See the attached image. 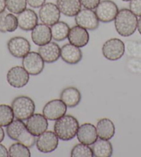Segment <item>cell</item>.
<instances>
[{"instance_id":"cell-15","label":"cell","mask_w":141,"mask_h":157,"mask_svg":"<svg viewBox=\"0 0 141 157\" xmlns=\"http://www.w3.org/2000/svg\"><path fill=\"white\" fill-rule=\"evenodd\" d=\"M96 128L93 124L84 123L79 126L77 132V139L80 143L91 145L97 140Z\"/></svg>"},{"instance_id":"cell-6","label":"cell","mask_w":141,"mask_h":157,"mask_svg":"<svg viewBox=\"0 0 141 157\" xmlns=\"http://www.w3.org/2000/svg\"><path fill=\"white\" fill-rule=\"evenodd\" d=\"M118 11V7L114 2L112 0H103L100 1L95 13L100 21L109 23L114 21Z\"/></svg>"},{"instance_id":"cell-14","label":"cell","mask_w":141,"mask_h":157,"mask_svg":"<svg viewBox=\"0 0 141 157\" xmlns=\"http://www.w3.org/2000/svg\"><path fill=\"white\" fill-rule=\"evenodd\" d=\"M26 125L30 133L35 136H39L47 130L48 123L43 114L33 113L26 120Z\"/></svg>"},{"instance_id":"cell-26","label":"cell","mask_w":141,"mask_h":157,"mask_svg":"<svg viewBox=\"0 0 141 157\" xmlns=\"http://www.w3.org/2000/svg\"><path fill=\"white\" fill-rule=\"evenodd\" d=\"M12 107L8 105H0V126L7 127L14 120Z\"/></svg>"},{"instance_id":"cell-7","label":"cell","mask_w":141,"mask_h":157,"mask_svg":"<svg viewBox=\"0 0 141 157\" xmlns=\"http://www.w3.org/2000/svg\"><path fill=\"white\" fill-rule=\"evenodd\" d=\"M10 54L16 58H23L31 51L29 40L24 37L16 36L10 38L7 43Z\"/></svg>"},{"instance_id":"cell-33","label":"cell","mask_w":141,"mask_h":157,"mask_svg":"<svg viewBox=\"0 0 141 157\" xmlns=\"http://www.w3.org/2000/svg\"><path fill=\"white\" fill-rule=\"evenodd\" d=\"M80 2L85 9L93 10L98 6L100 0H80Z\"/></svg>"},{"instance_id":"cell-3","label":"cell","mask_w":141,"mask_h":157,"mask_svg":"<svg viewBox=\"0 0 141 157\" xmlns=\"http://www.w3.org/2000/svg\"><path fill=\"white\" fill-rule=\"evenodd\" d=\"M6 133L10 139L21 143L29 148L35 144V136L30 133L23 121L16 119L6 127Z\"/></svg>"},{"instance_id":"cell-13","label":"cell","mask_w":141,"mask_h":157,"mask_svg":"<svg viewBox=\"0 0 141 157\" xmlns=\"http://www.w3.org/2000/svg\"><path fill=\"white\" fill-rule=\"evenodd\" d=\"M61 12L58 6L52 2L45 3L40 7L39 10V17L43 24L51 26L59 21Z\"/></svg>"},{"instance_id":"cell-17","label":"cell","mask_w":141,"mask_h":157,"mask_svg":"<svg viewBox=\"0 0 141 157\" xmlns=\"http://www.w3.org/2000/svg\"><path fill=\"white\" fill-rule=\"evenodd\" d=\"M17 17L18 27L24 31H32L38 24V16L32 9H26Z\"/></svg>"},{"instance_id":"cell-2","label":"cell","mask_w":141,"mask_h":157,"mask_svg":"<svg viewBox=\"0 0 141 157\" xmlns=\"http://www.w3.org/2000/svg\"><path fill=\"white\" fill-rule=\"evenodd\" d=\"M79 126V122L76 118L65 114L55 121L53 129L59 139L68 141L76 136Z\"/></svg>"},{"instance_id":"cell-11","label":"cell","mask_w":141,"mask_h":157,"mask_svg":"<svg viewBox=\"0 0 141 157\" xmlns=\"http://www.w3.org/2000/svg\"><path fill=\"white\" fill-rule=\"evenodd\" d=\"M67 107L61 100L55 99L48 102L42 109V114L48 121H57L66 114Z\"/></svg>"},{"instance_id":"cell-24","label":"cell","mask_w":141,"mask_h":157,"mask_svg":"<svg viewBox=\"0 0 141 157\" xmlns=\"http://www.w3.org/2000/svg\"><path fill=\"white\" fill-rule=\"evenodd\" d=\"M91 149L95 157H110L113 154V146L109 140H97Z\"/></svg>"},{"instance_id":"cell-16","label":"cell","mask_w":141,"mask_h":157,"mask_svg":"<svg viewBox=\"0 0 141 157\" xmlns=\"http://www.w3.org/2000/svg\"><path fill=\"white\" fill-rule=\"evenodd\" d=\"M31 39L34 44L39 47L51 42L52 34L49 26L46 25L43 23L37 24L32 30Z\"/></svg>"},{"instance_id":"cell-18","label":"cell","mask_w":141,"mask_h":157,"mask_svg":"<svg viewBox=\"0 0 141 157\" xmlns=\"http://www.w3.org/2000/svg\"><path fill=\"white\" fill-rule=\"evenodd\" d=\"M38 53L47 63H53L61 56V48L57 43L50 42L44 45L40 46Z\"/></svg>"},{"instance_id":"cell-37","label":"cell","mask_w":141,"mask_h":157,"mask_svg":"<svg viewBox=\"0 0 141 157\" xmlns=\"http://www.w3.org/2000/svg\"><path fill=\"white\" fill-rule=\"evenodd\" d=\"M6 8V0H0V13L4 12Z\"/></svg>"},{"instance_id":"cell-19","label":"cell","mask_w":141,"mask_h":157,"mask_svg":"<svg viewBox=\"0 0 141 157\" xmlns=\"http://www.w3.org/2000/svg\"><path fill=\"white\" fill-rule=\"evenodd\" d=\"M60 57L66 63L74 65L82 60V52L79 47L69 43L64 44L61 48Z\"/></svg>"},{"instance_id":"cell-30","label":"cell","mask_w":141,"mask_h":157,"mask_svg":"<svg viewBox=\"0 0 141 157\" xmlns=\"http://www.w3.org/2000/svg\"><path fill=\"white\" fill-rule=\"evenodd\" d=\"M4 26L6 33H12L18 28L17 17L13 13H7L4 19Z\"/></svg>"},{"instance_id":"cell-27","label":"cell","mask_w":141,"mask_h":157,"mask_svg":"<svg viewBox=\"0 0 141 157\" xmlns=\"http://www.w3.org/2000/svg\"><path fill=\"white\" fill-rule=\"evenodd\" d=\"M10 157H31V151L28 147L20 143H13L9 149Z\"/></svg>"},{"instance_id":"cell-21","label":"cell","mask_w":141,"mask_h":157,"mask_svg":"<svg viewBox=\"0 0 141 157\" xmlns=\"http://www.w3.org/2000/svg\"><path fill=\"white\" fill-rule=\"evenodd\" d=\"M56 5L67 17H75L82 9L80 0H56Z\"/></svg>"},{"instance_id":"cell-25","label":"cell","mask_w":141,"mask_h":157,"mask_svg":"<svg viewBox=\"0 0 141 157\" xmlns=\"http://www.w3.org/2000/svg\"><path fill=\"white\" fill-rule=\"evenodd\" d=\"M51 34L52 39L57 42H62L68 38L70 27L64 21H59L51 26Z\"/></svg>"},{"instance_id":"cell-10","label":"cell","mask_w":141,"mask_h":157,"mask_svg":"<svg viewBox=\"0 0 141 157\" xmlns=\"http://www.w3.org/2000/svg\"><path fill=\"white\" fill-rule=\"evenodd\" d=\"M7 82L14 88L20 89L28 84L30 77L29 74L25 69L20 66H15L9 69L6 75Z\"/></svg>"},{"instance_id":"cell-40","label":"cell","mask_w":141,"mask_h":157,"mask_svg":"<svg viewBox=\"0 0 141 157\" xmlns=\"http://www.w3.org/2000/svg\"><path fill=\"white\" fill-rule=\"evenodd\" d=\"M121 1H123V2H129L130 0H121Z\"/></svg>"},{"instance_id":"cell-12","label":"cell","mask_w":141,"mask_h":157,"mask_svg":"<svg viewBox=\"0 0 141 157\" xmlns=\"http://www.w3.org/2000/svg\"><path fill=\"white\" fill-rule=\"evenodd\" d=\"M58 137L52 131L44 132L40 135L35 142L37 149L42 153L52 152L58 147Z\"/></svg>"},{"instance_id":"cell-29","label":"cell","mask_w":141,"mask_h":157,"mask_svg":"<svg viewBox=\"0 0 141 157\" xmlns=\"http://www.w3.org/2000/svg\"><path fill=\"white\" fill-rule=\"evenodd\" d=\"M26 0H6L7 10L13 14H20L27 7Z\"/></svg>"},{"instance_id":"cell-20","label":"cell","mask_w":141,"mask_h":157,"mask_svg":"<svg viewBox=\"0 0 141 157\" xmlns=\"http://www.w3.org/2000/svg\"><path fill=\"white\" fill-rule=\"evenodd\" d=\"M68 40L71 44L82 48L89 43V34L87 30L76 25L70 29Z\"/></svg>"},{"instance_id":"cell-22","label":"cell","mask_w":141,"mask_h":157,"mask_svg":"<svg viewBox=\"0 0 141 157\" xmlns=\"http://www.w3.org/2000/svg\"><path fill=\"white\" fill-rule=\"evenodd\" d=\"M97 136L100 139L110 140L114 136L116 128L113 122L109 118L100 119L96 124Z\"/></svg>"},{"instance_id":"cell-32","label":"cell","mask_w":141,"mask_h":157,"mask_svg":"<svg viewBox=\"0 0 141 157\" xmlns=\"http://www.w3.org/2000/svg\"><path fill=\"white\" fill-rule=\"evenodd\" d=\"M129 10L135 16L141 17V0H130Z\"/></svg>"},{"instance_id":"cell-9","label":"cell","mask_w":141,"mask_h":157,"mask_svg":"<svg viewBox=\"0 0 141 157\" xmlns=\"http://www.w3.org/2000/svg\"><path fill=\"white\" fill-rule=\"evenodd\" d=\"M75 21L78 26L87 31H94L99 26V20L93 10L84 9L75 16Z\"/></svg>"},{"instance_id":"cell-4","label":"cell","mask_w":141,"mask_h":157,"mask_svg":"<svg viewBox=\"0 0 141 157\" xmlns=\"http://www.w3.org/2000/svg\"><path fill=\"white\" fill-rule=\"evenodd\" d=\"M11 107L15 118L21 121H26L33 114L35 110L34 101L26 96H20L13 100Z\"/></svg>"},{"instance_id":"cell-36","label":"cell","mask_w":141,"mask_h":157,"mask_svg":"<svg viewBox=\"0 0 141 157\" xmlns=\"http://www.w3.org/2000/svg\"><path fill=\"white\" fill-rule=\"evenodd\" d=\"M9 156V151L6 147L2 144H0V157H8Z\"/></svg>"},{"instance_id":"cell-38","label":"cell","mask_w":141,"mask_h":157,"mask_svg":"<svg viewBox=\"0 0 141 157\" xmlns=\"http://www.w3.org/2000/svg\"><path fill=\"white\" fill-rule=\"evenodd\" d=\"M5 138V133L4 129L2 128V126H0V143L3 141Z\"/></svg>"},{"instance_id":"cell-31","label":"cell","mask_w":141,"mask_h":157,"mask_svg":"<svg viewBox=\"0 0 141 157\" xmlns=\"http://www.w3.org/2000/svg\"><path fill=\"white\" fill-rule=\"evenodd\" d=\"M127 51L128 53L132 56H141V43L134 41H128L127 42Z\"/></svg>"},{"instance_id":"cell-39","label":"cell","mask_w":141,"mask_h":157,"mask_svg":"<svg viewBox=\"0 0 141 157\" xmlns=\"http://www.w3.org/2000/svg\"><path fill=\"white\" fill-rule=\"evenodd\" d=\"M137 29L139 33L141 35V17H140L139 20H138V25H137Z\"/></svg>"},{"instance_id":"cell-35","label":"cell","mask_w":141,"mask_h":157,"mask_svg":"<svg viewBox=\"0 0 141 157\" xmlns=\"http://www.w3.org/2000/svg\"><path fill=\"white\" fill-rule=\"evenodd\" d=\"M6 14L7 13L6 12V10L3 13H0V32L3 33H6V29H5L4 26V19Z\"/></svg>"},{"instance_id":"cell-8","label":"cell","mask_w":141,"mask_h":157,"mask_svg":"<svg viewBox=\"0 0 141 157\" xmlns=\"http://www.w3.org/2000/svg\"><path fill=\"white\" fill-rule=\"evenodd\" d=\"M22 66L29 75H37L44 69V61L38 53L32 51L23 58Z\"/></svg>"},{"instance_id":"cell-5","label":"cell","mask_w":141,"mask_h":157,"mask_svg":"<svg viewBox=\"0 0 141 157\" xmlns=\"http://www.w3.org/2000/svg\"><path fill=\"white\" fill-rule=\"evenodd\" d=\"M125 52V44L118 38H112L102 45V53L105 58L110 61L120 59Z\"/></svg>"},{"instance_id":"cell-1","label":"cell","mask_w":141,"mask_h":157,"mask_svg":"<svg viewBox=\"0 0 141 157\" xmlns=\"http://www.w3.org/2000/svg\"><path fill=\"white\" fill-rule=\"evenodd\" d=\"M138 18L131 10L123 9L119 10L114 20L116 31L122 37H129L137 29Z\"/></svg>"},{"instance_id":"cell-23","label":"cell","mask_w":141,"mask_h":157,"mask_svg":"<svg viewBox=\"0 0 141 157\" xmlns=\"http://www.w3.org/2000/svg\"><path fill=\"white\" fill-rule=\"evenodd\" d=\"M82 95L80 91L74 86L65 88L60 94V100L67 107L74 108L80 104Z\"/></svg>"},{"instance_id":"cell-34","label":"cell","mask_w":141,"mask_h":157,"mask_svg":"<svg viewBox=\"0 0 141 157\" xmlns=\"http://www.w3.org/2000/svg\"><path fill=\"white\" fill-rule=\"evenodd\" d=\"M27 4L33 9H38L46 3V0H26Z\"/></svg>"},{"instance_id":"cell-28","label":"cell","mask_w":141,"mask_h":157,"mask_svg":"<svg viewBox=\"0 0 141 157\" xmlns=\"http://www.w3.org/2000/svg\"><path fill=\"white\" fill-rule=\"evenodd\" d=\"M71 157H93V153L89 145L80 143L75 145L70 151Z\"/></svg>"}]
</instances>
